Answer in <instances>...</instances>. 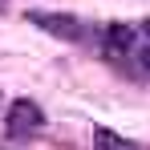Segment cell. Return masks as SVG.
Segmentation results:
<instances>
[{
	"mask_svg": "<svg viewBox=\"0 0 150 150\" xmlns=\"http://www.w3.org/2000/svg\"><path fill=\"white\" fill-rule=\"evenodd\" d=\"M28 21L37 28H45V33H53V37H65V41H81V21L77 16H61V12H28Z\"/></svg>",
	"mask_w": 150,
	"mask_h": 150,
	"instance_id": "cell-2",
	"label": "cell"
},
{
	"mask_svg": "<svg viewBox=\"0 0 150 150\" xmlns=\"http://www.w3.org/2000/svg\"><path fill=\"white\" fill-rule=\"evenodd\" d=\"M41 126H45V110H41L37 101H28V98H16L8 105V114H4L8 138H28V134H37Z\"/></svg>",
	"mask_w": 150,
	"mask_h": 150,
	"instance_id": "cell-1",
	"label": "cell"
},
{
	"mask_svg": "<svg viewBox=\"0 0 150 150\" xmlns=\"http://www.w3.org/2000/svg\"><path fill=\"white\" fill-rule=\"evenodd\" d=\"M93 150H138V146H134L130 138H122V134L98 126V130H93Z\"/></svg>",
	"mask_w": 150,
	"mask_h": 150,
	"instance_id": "cell-4",
	"label": "cell"
},
{
	"mask_svg": "<svg viewBox=\"0 0 150 150\" xmlns=\"http://www.w3.org/2000/svg\"><path fill=\"white\" fill-rule=\"evenodd\" d=\"M126 61H138L142 73H150V21L134 25V45H130V57Z\"/></svg>",
	"mask_w": 150,
	"mask_h": 150,
	"instance_id": "cell-3",
	"label": "cell"
},
{
	"mask_svg": "<svg viewBox=\"0 0 150 150\" xmlns=\"http://www.w3.org/2000/svg\"><path fill=\"white\" fill-rule=\"evenodd\" d=\"M0 8H4V0H0Z\"/></svg>",
	"mask_w": 150,
	"mask_h": 150,
	"instance_id": "cell-5",
	"label": "cell"
}]
</instances>
